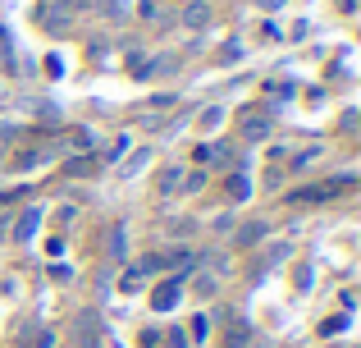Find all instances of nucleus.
<instances>
[{
	"mask_svg": "<svg viewBox=\"0 0 361 348\" xmlns=\"http://www.w3.org/2000/svg\"><path fill=\"white\" fill-rule=\"evenodd\" d=\"M206 23H211V5H206V0H188L183 5V28L197 32V28H206Z\"/></svg>",
	"mask_w": 361,
	"mask_h": 348,
	"instance_id": "1",
	"label": "nucleus"
},
{
	"mask_svg": "<svg viewBox=\"0 0 361 348\" xmlns=\"http://www.w3.org/2000/svg\"><path fill=\"white\" fill-rule=\"evenodd\" d=\"M110 257H115V261L128 257V229H123V220L110 224Z\"/></svg>",
	"mask_w": 361,
	"mask_h": 348,
	"instance_id": "2",
	"label": "nucleus"
},
{
	"mask_svg": "<svg viewBox=\"0 0 361 348\" xmlns=\"http://www.w3.org/2000/svg\"><path fill=\"white\" fill-rule=\"evenodd\" d=\"M178 289H183V280H169V284H160V294L151 298V303H156V312H169V307H174Z\"/></svg>",
	"mask_w": 361,
	"mask_h": 348,
	"instance_id": "3",
	"label": "nucleus"
},
{
	"mask_svg": "<svg viewBox=\"0 0 361 348\" xmlns=\"http://www.w3.org/2000/svg\"><path fill=\"white\" fill-rule=\"evenodd\" d=\"M37 224H42V211H37V206H32V211H23V220H18L14 239H18V243H27V239H32V234H37Z\"/></svg>",
	"mask_w": 361,
	"mask_h": 348,
	"instance_id": "4",
	"label": "nucleus"
},
{
	"mask_svg": "<svg viewBox=\"0 0 361 348\" xmlns=\"http://www.w3.org/2000/svg\"><path fill=\"white\" fill-rule=\"evenodd\" d=\"M243 133H247V138H265V133H270V119H265V115L247 119V124H243Z\"/></svg>",
	"mask_w": 361,
	"mask_h": 348,
	"instance_id": "5",
	"label": "nucleus"
},
{
	"mask_svg": "<svg viewBox=\"0 0 361 348\" xmlns=\"http://www.w3.org/2000/svg\"><path fill=\"white\" fill-rule=\"evenodd\" d=\"M137 284H142V270H128V275H123V294H133Z\"/></svg>",
	"mask_w": 361,
	"mask_h": 348,
	"instance_id": "6",
	"label": "nucleus"
},
{
	"mask_svg": "<svg viewBox=\"0 0 361 348\" xmlns=\"http://www.w3.org/2000/svg\"><path fill=\"white\" fill-rule=\"evenodd\" d=\"M197 294H202V298H206V294H215V280H211V275H202V280H197Z\"/></svg>",
	"mask_w": 361,
	"mask_h": 348,
	"instance_id": "7",
	"label": "nucleus"
},
{
	"mask_svg": "<svg viewBox=\"0 0 361 348\" xmlns=\"http://www.w3.org/2000/svg\"><path fill=\"white\" fill-rule=\"evenodd\" d=\"M206 330H211V321H206V316H197V321H192V335H197V340H206Z\"/></svg>",
	"mask_w": 361,
	"mask_h": 348,
	"instance_id": "8",
	"label": "nucleus"
},
{
	"mask_svg": "<svg viewBox=\"0 0 361 348\" xmlns=\"http://www.w3.org/2000/svg\"><path fill=\"white\" fill-rule=\"evenodd\" d=\"M256 5H261V9H279L283 0H256Z\"/></svg>",
	"mask_w": 361,
	"mask_h": 348,
	"instance_id": "9",
	"label": "nucleus"
}]
</instances>
